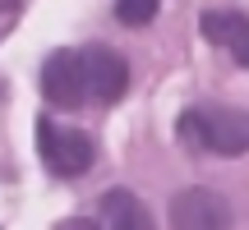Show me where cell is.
I'll return each mask as SVG.
<instances>
[{"instance_id": "1", "label": "cell", "mask_w": 249, "mask_h": 230, "mask_svg": "<svg viewBox=\"0 0 249 230\" xmlns=\"http://www.w3.org/2000/svg\"><path fill=\"white\" fill-rule=\"evenodd\" d=\"M180 133L198 152H213V157H240V152H249V115L235 111V106H194V111H185Z\"/></svg>"}, {"instance_id": "2", "label": "cell", "mask_w": 249, "mask_h": 230, "mask_svg": "<svg viewBox=\"0 0 249 230\" xmlns=\"http://www.w3.org/2000/svg\"><path fill=\"white\" fill-rule=\"evenodd\" d=\"M37 152H42L46 170L51 175H88L92 170V157H97V148H92V138L83 129H55V120H37Z\"/></svg>"}, {"instance_id": "3", "label": "cell", "mask_w": 249, "mask_h": 230, "mask_svg": "<svg viewBox=\"0 0 249 230\" xmlns=\"http://www.w3.org/2000/svg\"><path fill=\"white\" fill-rule=\"evenodd\" d=\"M42 92L51 106H83V97H88V69H83V51H55L46 55L42 65Z\"/></svg>"}, {"instance_id": "4", "label": "cell", "mask_w": 249, "mask_h": 230, "mask_svg": "<svg viewBox=\"0 0 249 230\" xmlns=\"http://www.w3.org/2000/svg\"><path fill=\"white\" fill-rule=\"evenodd\" d=\"M166 212L176 230H226L231 226V203L213 189H180Z\"/></svg>"}, {"instance_id": "5", "label": "cell", "mask_w": 249, "mask_h": 230, "mask_svg": "<svg viewBox=\"0 0 249 230\" xmlns=\"http://www.w3.org/2000/svg\"><path fill=\"white\" fill-rule=\"evenodd\" d=\"M83 69H88V97L97 101H120L129 88V60L111 46H88L83 51Z\"/></svg>"}, {"instance_id": "6", "label": "cell", "mask_w": 249, "mask_h": 230, "mask_svg": "<svg viewBox=\"0 0 249 230\" xmlns=\"http://www.w3.org/2000/svg\"><path fill=\"white\" fill-rule=\"evenodd\" d=\"M102 221L116 226V230H148L152 216H148V207L139 203V194H129V189H107V194H102Z\"/></svg>"}, {"instance_id": "7", "label": "cell", "mask_w": 249, "mask_h": 230, "mask_svg": "<svg viewBox=\"0 0 249 230\" xmlns=\"http://www.w3.org/2000/svg\"><path fill=\"white\" fill-rule=\"evenodd\" d=\"M198 33H203L213 46H235V37L249 33V18L235 14V9H208V14L198 18Z\"/></svg>"}, {"instance_id": "8", "label": "cell", "mask_w": 249, "mask_h": 230, "mask_svg": "<svg viewBox=\"0 0 249 230\" xmlns=\"http://www.w3.org/2000/svg\"><path fill=\"white\" fill-rule=\"evenodd\" d=\"M161 0H116V23L124 28H148L152 18H157Z\"/></svg>"}, {"instance_id": "9", "label": "cell", "mask_w": 249, "mask_h": 230, "mask_svg": "<svg viewBox=\"0 0 249 230\" xmlns=\"http://www.w3.org/2000/svg\"><path fill=\"white\" fill-rule=\"evenodd\" d=\"M231 55H235V65H245V69H249V33H245V37H235Z\"/></svg>"}]
</instances>
